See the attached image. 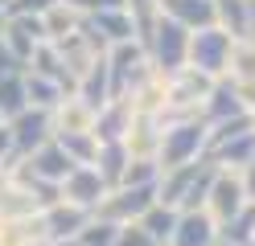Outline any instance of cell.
Wrapping results in <instances>:
<instances>
[{"instance_id": "cell-22", "label": "cell", "mask_w": 255, "mask_h": 246, "mask_svg": "<svg viewBox=\"0 0 255 246\" xmlns=\"http://www.w3.org/2000/svg\"><path fill=\"white\" fill-rule=\"evenodd\" d=\"M54 144L70 156L74 168H91V164H95V152H99V144L91 140V131H58Z\"/></svg>"}, {"instance_id": "cell-21", "label": "cell", "mask_w": 255, "mask_h": 246, "mask_svg": "<svg viewBox=\"0 0 255 246\" xmlns=\"http://www.w3.org/2000/svg\"><path fill=\"white\" fill-rule=\"evenodd\" d=\"M235 86H255V45L251 41H231V58H227V74Z\"/></svg>"}, {"instance_id": "cell-27", "label": "cell", "mask_w": 255, "mask_h": 246, "mask_svg": "<svg viewBox=\"0 0 255 246\" xmlns=\"http://www.w3.org/2000/svg\"><path fill=\"white\" fill-rule=\"evenodd\" d=\"M78 21H83V16H78V12L66 4V0H58V4L41 16V25H45V41H62V37H70V33L78 29Z\"/></svg>"}, {"instance_id": "cell-3", "label": "cell", "mask_w": 255, "mask_h": 246, "mask_svg": "<svg viewBox=\"0 0 255 246\" xmlns=\"http://www.w3.org/2000/svg\"><path fill=\"white\" fill-rule=\"evenodd\" d=\"M185 54H189V29H181L177 21L161 16L152 29V37L144 41V58L152 66L156 78H173L177 70H185Z\"/></svg>"}, {"instance_id": "cell-6", "label": "cell", "mask_w": 255, "mask_h": 246, "mask_svg": "<svg viewBox=\"0 0 255 246\" xmlns=\"http://www.w3.org/2000/svg\"><path fill=\"white\" fill-rule=\"evenodd\" d=\"M4 127H8V140H12V160H29L37 148H45L54 140V115L50 111L25 107L17 119H8Z\"/></svg>"}, {"instance_id": "cell-18", "label": "cell", "mask_w": 255, "mask_h": 246, "mask_svg": "<svg viewBox=\"0 0 255 246\" xmlns=\"http://www.w3.org/2000/svg\"><path fill=\"white\" fill-rule=\"evenodd\" d=\"M218 242V226L210 222V213H181L177 230H173L169 246H214Z\"/></svg>"}, {"instance_id": "cell-7", "label": "cell", "mask_w": 255, "mask_h": 246, "mask_svg": "<svg viewBox=\"0 0 255 246\" xmlns=\"http://www.w3.org/2000/svg\"><path fill=\"white\" fill-rule=\"evenodd\" d=\"M148 205H156V185H144V189H111L91 218H103L111 226H132V222L144 218Z\"/></svg>"}, {"instance_id": "cell-1", "label": "cell", "mask_w": 255, "mask_h": 246, "mask_svg": "<svg viewBox=\"0 0 255 246\" xmlns=\"http://www.w3.org/2000/svg\"><path fill=\"white\" fill-rule=\"evenodd\" d=\"M214 176H218V168L206 156L194 160V164H181L173 172H161V180H156V201L177 209V213H198V209H206Z\"/></svg>"}, {"instance_id": "cell-5", "label": "cell", "mask_w": 255, "mask_h": 246, "mask_svg": "<svg viewBox=\"0 0 255 246\" xmlns=\"http://www.w3.org/2000/svg\"><path fill=\"white\" fill-rule=\"evenodd\" d=\"M227 58H231V37L222 29H198L189 33V54H185V66L202 78L218 82L227 74Z\"/></svg>"}, {"instance_id": "cell-8", "label": "cell", "mask_w": 255, "mask_h": 246, "mask_svg": "<svg viewBox=\"0 0 255 246\" xmlns=\"http://www.w3.org/2000/svg\"><path fill=\"white\" fill-rule=\"evenodd\" d=\"M247 107H243V94H239V86L231 78H218L210 94H206V103L198 107V119L206 123V131L218 127V123H231V119H243Z\"/></svg>"}, {"instance_id": "cell-23", "label": "cell", "mask_w": 255, "mask_h": 246, "mask_svg": "<svg viewBox=\"0 0 255 246\" xmlns=\"http://www.w3.org/2000/svg\"><path fill=\"white\" fill-rule=\"evenodd\" d=\"M25 98H29V107L33 111H58V103L62 98H70L66 90L58 86V82H50V78H37V74H25Z\"/></svg>"}, {"instance_id": "cell-34", "label": "cell", "mask_w": 255, "mask_h": 246, "mask_svg": "<svg viewBox=\"0 0 255 246\" xmlns=\"http://www.w3.org/2000/svg\"><path fill=\"white\" fill-rule=\"evenodd\" d=\"M4 74H25V70L17 66V58L4 49V41H0V78H4Z\"/></svg>"}, {"instance_id": "cell-32", "label": "cell", "mask_w": 255, "mask_h": 246, "mask_svg": "<svg viewBox=\"0 0 255 246\" xmlns=\"http://www.w3.org/2000/svg\"><path fill=\"white\" fill-rule=\"evenodd\" d=\"M116 246H156L148 234H144V230H140L136 222L132 226H120V238H116Z\"/></svg>"}, {"instance_id": "cell-31", "label": "cell", "mask_w": 255, "mask_h": 246, "mask_svg": "<svg viewBox=\"0 0 255 246\" xmlns=\"http://www.w3.org/2000/svg\"><path fill=\"white\" fill-rule=\"evenodd\" d=\"M78 16H95V12H124L128 0H66Z\"/></svg>"}, {"instance_id": "cell-28", "label": "cell", "mask_w": 255, "mask_h": 246, "mask_svg": "<svg viewBox=\"0 0 255 246\" xmlns=\"http://www.w3.org/2000/svg\"><path fill=\"white\" fill-rule=\"evenodd\" d=\"M156 180H161L156 160H128V168H124L116 189H144V185H156Z\"/></svg>"}, {"instance_id": "cell-14", "label": "cell", "mask_w": 255, "mask_h": 246, "mask_svg": "<svg viewBox=\"0 0 255 246\" xmlns=\"http://www.w3.org/2000/svg\"><path fill=\"white\" fill-rule=\"evenodd\" d=\"M132 103L128 98H111V103L95 115V123H91V140L95 144H124L128 136V127H132Z\"/></svg>"}, {"instance_id": "cell-24", "label": "cell", "mask_w": 255, "mask_h": 246, "mask_svg": "<svg viewBox=\"0 0 255 246\" xmlns=\"http://www.w3.org/2000/svg\"><path fill=\"white\" fill-rule=\"evenodd\" d=\"M91 123H95V111L87 103H78L74 94L62 98L58 111H54V136L58 131H91Z\"/></svg>"}, {"instance_id": "cell-11", "label": "cell", "mask_w": 255, "mask_h": 246, "mask_svg": "<svg viewBox=\"0 0 255 246\" xmlns=\"http://www.w3.org/2000/svg\"><path fill=\"white\" fill-rule=\"evenodd\" d=\"M58 193H62V201H66V205L95 213V209H99V201H103L111 189L99 180V172H95V168H74V172L58 185Z\"/></svg>"}, {"instance_id": "cell-36", "label": "cell", "mask_w": 255, "mask_h": 246, "mask_svg": "<svg viewBox=\"0 0 255 246\" xmlns=\"http://www.w3.org/2000/svg\"><path fill=\"white\" fill-rule=\"evenodd\" d=\"M62 246H78V242H62Z\"/></svg>"}, {"instance_id": "cell-10", "label": "cell", "mask_w": 255, "mask_h": 246, "mask_svg": "<svg viewBox=\"0 0 255 246\" xmlns=\"http://www.w3.org/2000/svg\"><path fill=\"white\" fill-rule=\"evenodd\" d=\"M0 41H4V49L17 58V66L25 70L29 58H33V49L45 45V25H41V16H8Z\"/></svg>"}, {"instance_id": "cell-37", "label": "cell", "mask_w": 255, "mask_h": 246, "mask_svg": "<svg viewBox=\"0 0 255 246\" xmlns=\"http://www.w3.org/2000/svg\"><path fill=\"white\" fill-rule=\"evenodd\" d=\"M251 45H255V29H251Z\"/></svg>"}, {"instance_id": "cell-15", "label": "cell", "mask_w": 255, "mask_h": 246, "mask_svg": "<svg viewBox=\"0 0 255 246\" xmlns=\"http://www.w3.org/2000/svg\"><path fill=\"white\" fill-rule=\"evenodd\" d=\"M74 98L78 103H87L95 115H99L107 103H111V78H107V54L103 58H95L87 66V74L78 78V86H74Z\"/></svg>"}, {"instance_id": "cell-39", "label": "cell", "mask_w": 255, "mask_h": 246, "mask_svg": "<svg viewBox=\"0 0 255 246\" xmlns=\"http://www.w3.org/2000/svg\"><path fill=\"white\" fill-rule=\"evenodd\" d=\"M0 4H8V0H0Z\"/></svg>"}, {"instance_id": "cell-17", "label": "cell", "mask_w": 255, "mask_h": 246, "mask_svg": "<svg viewBox=\"0 0 255 246\" xmlns=\"http://www.w3.org/2000/svg\"><path fill=\"white\" fill-rule=\"evenodd\" d=\"M25 168L33 172L37 180H45V185H62V180H66V176L74 172V164H70V156L62 152V148H58L54 140H50L45 148H37V152L25 160Z\"/></svg>"}, {"instance_id": "cell-12", "label": "cell", "mask_w": 255, "mask_h": 246, "mask_svg": "<svg viewBox=\"0 0 255 246\" xmlns=\"http://www.w3.org/2000/svg\"><path fill=\"white\" fill-rule=\"evenodd\" d=\"M87 222H91V213H87V209H74V205H66V201L41 209V226H45V242H50V246L74 242L78 234H83Z\"/></svg>"}, {"instance_id": "cell-29", "label": "cell", "mask_w": 255, "mask_h": 246, "mask_svg": "<svg viewBox=\"0 0 255 246\" xmlns=\"http://www.w3.org/2000/svg\"><path fill=\"white\" fill-rule=\"evenodd\" d=\"M116 238H120V226H111V222H103V218H91L74 242H78V246H116Z\"/></svg>"}, {"instance_id": "cell-38", "label": "cell", "mask_w": 255, "mask_h": 246, "mask_svg": "<svg viewBox=\"0 0 255 246\" xmlns=\"http://www.w3.org/2000/svg\"><path fill=\"white\" fill-rule=\"evenodd\" d=\"M214 246H227V242H214Z\"/></svg>"}, {"instance_id": "cell-20", "label": "cell", "mask_w": 255, "mask_h": 246, "mask_svg": "<svg viewBox=\"0 0 255 246\" xmlns=\"http://www.w3.org/2000/svg\"><path fill=\"white\" fill-rule=\"evenodd\" d=\"M177 218H181L177 209H169V205H161V201H156V205H148V209H144V218H140L136 226L144 230V234H148L156 246H169L173 230H177Z\"/></svg>"}, {"instance_id": "cell-2", "label": "cell", "mask_w": 255, "mask_h": 246, "mask_svg": "<svg viewBox=\"0 0 255 246\" xmlns=\"http://www.w3.org/2000/svg\"><path fill=\"white\" fill-rule=\"evenodd\" d=\"M206 152V123L198 119H177V123H169L161 131V148H156V168L161 172H173V168H181V164H194L202 160Z\"/></svg>"}, {"instance_id": "cell-33", "label": "cell", "mask_w": 255, "mask_h": 246, "mask_svg": "<svg viewBox=\"0 0 255 246\" xmlns=\"http://www.w3.org/2000/svg\"><path fill=\"white\" fill-rule=\"evenodd\" d=\"M12 164H17L12 160V140H8V127L0 123V168H12Z\"/></svg>"}, {"instance_id": "cell-26", "label": "cell", "mask_w": 255, "mask_h": 246, "mask_svg": "<svg viewBox=\"0 0 255 246\" xmlns=\"http://www.w3.org/2000/svg\"><path fill=\"white\" fill-rule=\"evenodd\" d=\"M25 107H29V98H25V74H4V78H0V123L17 119Z\"/></svg>"}, {"instance_id": "cell-4", "label": "cell", "mask_w": 255, "mask_h": 246, "mask_svg": "<svg viewBox=\"0 0 255 246\" xmlns=\"http://www.w3.org/2000/svg\"><path fill=\"white\" fill-rule=\"evenodd\" d=\"M107 78H111V98H132L156 74H152L140 41H124L116 49H107Z\"/></svg>"}, {"instance_id": "cell-30", "label": "cell", "mask_w": 255, "mask_h": 246, "mask_svg": "<svg viewBox=\"0 0 255 246\" xmlns=\"http://www.w3.org/2000/svg\"><path fill=\"white\" fill-rule=\"evenodd\" d=\"M54 4H58V0H8L4 16H45Z\"/></svg>"}, {"instance_id": "cell-35", "label": "cell", "mask_w": 255, "mask_h": 246, "mask_svg": "<svg viewBox=\"0 0 255 246\" xmlns=\"http://www.w3.org/2000/svg\"><path fill=\"white\" fill-rule=\"evenodd\" d=\"M4 25H8V16H4V4H0V33H4Z\"/></svg>"}, {"instance_id": "cell-19", "label": "cell", "mask_w": 255, "mask_h": 246, "mask_svg": "<svg viewBox=\"0 0 255 246\" xmlns=\"http://www.w3.org/2000/svg\"><path fill=\"white\" fill-rule=\"evenodd\" d=\"M128 160H132V156H128L124 144H99V152H95V164H91V168L99 172V180H103L107 189H116L120 176H124V168H128Z\"/></svg>"}, {"instance_id": "cell-25", "label": "cell", "mask_w": 255, "mask_h": 246, "mask_svg": "<svg viewBox=\"0 0 255 246\" xmlns=\"http://www.w3.org/2000/svg\"><path fill=\"white\" fill-rule=\"evenodd\" d=\"M218 242H227V246H251L255 242V205L239 209L235 218L222 222L218 226Z\"/></svg>"}, {"instance_id": "cell-40", "label": "cell", "mask_w": 255, "mask_h": 246, "mask_svg": "<svg viewBox=\"0 0 255 246\" xmlns=\"http://www.w3.org/2000/svg\"><path fill=\"white\" fill-rule=\"evenodd\" d=\"M251 246H255V242H251Z\"/></svg>"}, {"instance_id": "cell-13", "label": "cell", "mask_w": 255, "mask_h": 246, "mask_svg": "<svg viewBox=\"0 0 255 246\" xmlns=\"http://www.w3.org/2000/svg\"><path fill=\"white\" fill-rule=\"evenodd\" d=\"M214 29H222L231 41H251L255 0H214Z\"/></svg>"}, {"instance_id": "cell-16", "label": "cell", "mask_w": 255, "mask_h": 246, "mask_svg": "<svg viewBox=\"0 0 255 246\" xmlns=\"http://www.w3.org/2000/svg\"><path fill=\"white\" fill-rule=\"evenodd\" d=\"M156 4H161V16L177 21L189 33L214 29V0H156Z\"/></svg>"}, {"instance_id": "cell-9", "label": "cell", "mask_w": 255, "mask_h": 246, "mask_svg": "<svg viewBox=\"0 0 255 246\" xmlns=\"http://www.w3.org/2000/svg\"><path fill=\"white\" fill-rule=\"evenodd\" d=\"M247 193H243V180H239V172H222L214 176V185H210V197H206V209L202 213H210V222L222 226L227 218H235L239 209H247Z\"/></svg>"}]
</instances>
